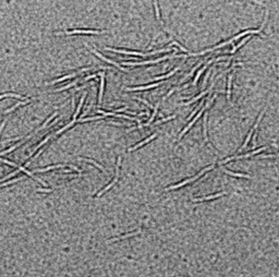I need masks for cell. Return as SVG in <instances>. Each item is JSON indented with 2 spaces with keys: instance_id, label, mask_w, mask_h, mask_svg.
Returning <instances> with one entry per match:
<instances>
[{
  "instance_id": "obj_5",
  "label": "cell",
  "mask_w": 279,
  "mask_h": 277,
  "mask_svg": "<svg viewBox=\"0 0 279 277\" xmlns=\"http://www.w3.org/2000/svg\"><path fill=\"white\" fill-rule=\"evenodd\" d=\"M97 76H100V90H99V96H98V104H100L102 100V93H104V84H105V73L99 72Z\"/></svg>"
},
{
  "instance_id": "obj_24",
  "label": "cell",
  "mask_w": 279,
  "mask_h": 277,
  "mask_svg": "<svg viewBox=\"0 0 279 277\" xmlns=\"http://www.w3.org/2000/svg\"><path fill=\"white\" fill-rule=\"evenodd\" d=\"M82 159H83V160H86L87 163H91V164H93L94 166H96V167H98V168L100 169V170H102V171L105 172V174H107V171H106V170H105V168H104V167H102V166L98 165V164H97L96 162H94V160H92V159H87V158H82Z\"/></svg>"
},
{
  "instance_id": "obj_29",
  "label": "cell",
  "mask_w": 279,
  "mask_h": 277,
  "mask_svg": "<svg viewBox=\"0 0 279 277\" xmlns=\"http://www.w3.org/2000/svg\"><path fill=\"white\" fill-rule=\"evenodd\" d=\"M171 45H177L178 47H179V48L181 49V50H182V51H184V52H186V49L184 48V47H182V46H181L180 44H179V43H178V42H176V40H174V42L171 43V44H170V45H169V46H171Z\"/></svg>"
},
{
  "instance_id": "obj_13",
  "label": "cell",
  "mask_w": 279,
  "mask_h": 277,
  "mask_svg": "<svg viewBox=\"0 0 279 277\" xmlns=\"http://www.w3.org/2000/svg\"><path fill=\"white\" fill-rule=\"evenodd\" d=\"M213 61H214V60H209V61H208V62L206 63V64H205L204 67H203V68H202L201 70H198L197 74H196V76H195V78H194V81H193V85H194V86H195V85H196V83H197L198 79H200V76H201V74H202V73H203V72H204V71H205V69H206L207 67H208V64H210V63L213 62Z\"/></svg>"
},
{
  "instance_id": "obj_1",
  "label": "cell",
  "mask_w": 279,
  "mask_h": 277,
  "mask_svg": "<svg viewBox=\"0 0 279 277\" xmlns=\"http://www.w3.org/2000/svg\"><path fill=\"white\" fill-rule=\"evenodd\" d=\"M216 96H217V95H214V97H213V98H210V100H208V102H207V104H206V107H204V108H202L201 110H200V112H198V114H197V116H196V117H195L194 119H193V120L191 121V122H190V124H188V126L186 127V129L183 130L182 132H181L180 134H179V138H178V140H179V141H180V140H181V138H182V136H184V134H186V132H188V130H189L190 128H191V127H192L193 124H194V122H196V120H197L198 118L201 117V115L203 114V112H204V109H205V108H207V107H208V106H209L210 102H212V100H215V98H216Z\"/></svg>"
},
{
  "instance_id": "obj_7",
  "label": "cell",
  "mask_w": 279,
  "mask_h": 277,
  "mask_svg": "<svg viewBox=\"0 0 279 277\" xmlns=\"http://www.w3.org/2000/svg\"><path fill=\"white\" fill-rule=\"evenodd\" d=\"M214 85H215V81H214L213 83H212V85H210L209 88H208V90H205V91H203V92H202V93L200 94V95H197V96H195L194 98H193V100H190V102L186 103V104H184V106H188V105H190V104H192V103H194L195 100H200V98H202V97L204 96L205 94L209 93L210 91H212V88H214Z\"/></svg>"
},
{
  "instance_id": "obj_12",
  "label": "cell",
  "mask_w": 279,
  "mask_h": 277,
  "mask_svg": "<svg viewBox=\"0 0 279 277\" xmlns=\"http://www.w3.org/2000/svg\"><path fill=\"white\" fill-rule=\"evenodd\" d=\"M158 85H159V83H155V84H152V85H146V86H138V88H126V91H128V92H132V91H142V90H150V88H156V86H158Z\"/></svg>"
},
{
  "instance_id": "obj_11",
  "label": "cell",
  "mask_w": 279,
  "mask_h": 277,
  "mask_svg": "<svg viewBox=\"0 0 279 277\" xmlns=\"http://www.w3.org/2000/svg\"><path fill=\"white\" fill-rule=\"evenodd\" d=\"M92 51H93L94 54L96 55L97 57H98V58H100V59H102V60H105L106 62H109V63H111V64H114V67H117L118 69L122 70V71H126V69H123V68H122V67L120 66V64H118V63H116V62H114V61H112V60H109V59H107V58H105V57H104V56H102V55H100V54H99V52H97L96 50H92Z\"/></svg>"
},
{
  "instance_id": "obj_17",
  "label": "cell",
  "mask_w": 279,
  "mask_h": 277,
  "mask_svg": "<svg viewBox=\"0 0 279 277\" xmlns=\"http://www.w3.org/2000/svg\"><path fill=\"white\" fill-rule=\"evenodd\" d=\"M177 71H179V68H176V69L172 70L170 73H167V74H165V76H157V78H154V81H159V80H164V79H167V78H169V76H174V74L177 72Z\"/></svg>"
},
{
  "instance_id": "obj_31",
  "label": "cell",
  "mask_w": 279,
  "mask_h": 277,
  "mask_svg": "<svg viewBox=\"0 0 279 277\" xmlns=\"http://www.w3.org/2000/svg\"><path fill=\"white\" fill-rule=\"evenodd\" d=\"M135 100H140V102L144 103L145 105H147V106H148V107H150V109H154V108H155V107H153V106L150 105V103H147V102H146V100H142V98H138H138H135Z\"/></svg>"
},
{
  "instance_id": "obj_34",
  "label": "cell",
  "mask_w": 279,
  "mask_h": 277,
  "mask_svg": "<svg viewBox=\"0 0 279 277\" xmlns=\"http://www.w3.org/2000/svg\"><path fill=\"white\" fill-rule=\"evenodd\" d=\"M196 110H197V109H195V110H193V112H192V114L190 115V117H188V119H191V118H192L193 116H194V115L196 114Z\"/></svg>"
},
{
  "instance_id": "obj_14",
  "label": "cell",
  "mask_w": 279,
  "mask_h": 277,
  "mask_svg": "<svg viewBox=\"0 0 279 277\" xmlns=\"http://www.w3.org/2000/svg\"><path fill=\"white\" fill-rule=\"evenodd\" d=\"M207 117H208V112H205L204 121H203V134H204V140L206 143H208V138H207Z\"/></svg>"
},
{
  "instance_id": "obj_15",
  "label": "cell",
  "mask_w": 279,
  "mask_h": 277,
  "mask_svg": "<svg viewBox=\"0 0 279 277\" xmlns=\"http://www.w3.org/2000/svg\"><path fill=\"white\" fill-rule=\"evenodd\" d=\"M231 82H232V74H230L228 78V88H227V100L231 103Z\"/></svg>"
},
{
  "instance_id": "obj_33",
  "label": "cell",
  "mask_w": 279,
  "mask_h": 277,
  "mask_svg": "<svg viewBox=\"0 0 279 277\" xmlns=\"http://www.w3.org/2000/svg\"><path fill=\"white\" fill-rule=\"evenodd\" d=\"M23 178H18V179H14V180H12V181H9V182H7V183H2V184H0V188L1 187H4V186H7V184H10V183H14V182H16L18 180H22Z\"/></svg>"
},
{
  "instance_id": "obj_19",
  "label": "cell",
  "mask_w": 279,
  "mask_h": 277,
  "mask_svg": "<svg viewBox=\"0 0 279 277\" xmlns=\"http://www.w3.org/2000/svg\"><path fill=\"white\" fill-rule=\"evenodd\" d=\"M76 74H78V73H72V74H69V76H62V78L58 79V80H55V81H52V82H49V83H47V84H56V83H59V82H61V81H64V80H67V79L73 78V76H75Z\"/></svg>"
},
{
  "instance_id": "obj_27",
  "label": "cell",
  "mask_w": 279,
  "mask_h": 277,
  "mask_svg": "<svg viewBox=\"0 0 279 277\" xmlns=\"http://www.w3.org/2000/svg\"><path fill=\"white\" fill-rule=\"evenodd\" d=\"M74 122H75V121H72V122H70L69 124H67V126H64V127L62 128V129H60L59 131H57V132L55 133V136H58V134H60L61 132H63V131H66V130L68 129V128H70V127H72L73 124H74Z\"/></svg>"
},
{
  "instance_id": "obj_16",
  "label": "cell",
  "mask_w": 279,
  "mask_h": 277,
  "mask_svg": "<svg viewBox=\"0 0 279 277\" xmlns=\"http://www.w3.org/2000/svg\"><path fill=\"white\" fill-rule=\"evenodd\" d=\"M158 107H159V103H157V105L155 106V108H154V112H153V115L150 116V120L147 121L146 124H144V126H146V127H150V124L153 122V120H154V118L156 117V115H157V112H158Z\"/></svg>"
},
{
  "instance_id": "obj_28",
  "label": "cell",
  "mask_w": 279,
  "mask_h": 277,
  "mask_svg": "<svg viewBox=\"0 0 279 277\" xmlns=\"http://www.w3.org/2000/svg\"><path fill=\"white\" fill-rule=\"evenodd\" d=\"M50 136H47V138H45V140H44V141H42V142H40V143H39V144L37 145V147H36V148H34V151L32 152V154H33V153H34V152H35V151H37V150H38V148L40 147V146H42V145H44V144H45L46 142H47V141H48V140H49V138H50ZM32 154H31V155H30V157L32 156ZM30 157H28V158H30Z\"/></svg>"
},
{
  "instance_id": "obj_23",
  "label": "cell",
  "mask_w": 279,
  "mask_h": 277,
  "mask_svg": "<svg viewBox=\"0 0 279 277\" xmlns=\"http://www.w3.org/2000/svg\"><path fill=\"white\" fill-rule=\"evenodd\" d=\"M154 7H155V12H156V16H157V20H158V22L162 24V26L164 27V23H162V21L160 20V14H159V10H158V4H157V1H154Z\"/></svg>"
},
{
  "instance_id": "obj_21",
  "label": "cell",
  "mask_w": 279,
  "mask_h": 277,
  "mask_svg": "<svg viewBox=\"0 0 279 277\" xmlns=\"http://www.w3.org/2000/svg\"><path fill=\"white\" fill-rule=\"evenodd\" d=\"M224 171L226 172V174H228V175H231L233 176V177H240V178H245V179H249L250 176L248 175H243V174H237V172H232V171H229V170H227V169H224Z\"/></svg>"
},
{
  "instance_id": "obj_6",
  "label": "cell",
  "mask_w": 279,
  "mask_h": 277,
  "mask_svg": "<svg viewBox=\"0 0 279 277\" xmlns=\"http://www.w3.org/2000/svg\"><path fill=\"white\" fill-rule=\"evenodd\" d=\"M157 134H158V132H156V133H154V134H152L150 136H148L147 138H145L144 141H142V142H140L138 145H135V146H133V147H130L128 151L129 152H132V151H134V150H136V148H138V147H141L142 145H144V144H146V143H148L150 141H152L153 138H155L157 136Z\"/></svg>"
},
{
  "instance_id": "obj_30",
  "label": "cell",
  "mask_w": 279,
  "mask_h": 277,
  "mask_svg": "<svg viewBox=\"0 0 279 277\" xmlns=\"http://www.w3.org/2000/svg\"><path fill=\"white\" fill-rule=\"evenodd\" d=\"M0 162L6 163V164H8V165H10V166H13V167H18V165H16V164L12 163V162H9V160H7V159H1V158H0Z\"/></svg>"
},
{
  "instance_id": "obj_25",
  "label": "cell",
  "mask_w": 279,
  "mask_h": 277,
  "mask_svg": "<svg viewBox=\"0 0 279 277\" xmlns=\"http://www.w3.org/2000/svg\"><path fill=\"white\" fill-rule=\"evenodd\" d=\"M18 97V98H21V100H25L23 96H20V95H18V94H13V93H8V94H2V95H0V100L1 98H4V97Z\"/></svg>"
},
{
  "instance_id": "obj_26",
  "label": "cell",
  "mask_w": 279,
  "mask_h": 277,
  "mask_svg": "<svg viewBox=\"0 0 279 277\" xmlns=\"http://www.w3.org/2000/svg\"><path fill=\"white\" fill-rule=\"evenodd\" d=\"M249 38H250V37H246V38H244V39H243V40H242V42H241V43H239V44H238V45L236 46V47H233V49L231 50V54H234V52L237 51V49H239V48H240V47H242V46L244 45V44H245V42H246V40H248V39H249Z\"/></svg>"
},
{
  "instance_id": "obj_32",
  "label": "cell",
  "mask_w": 279,
  "mask_h": 277,
  "mask_svg": "<svg viewBox=\"0 0 279 277\" xmlns=\"http://www.w3.org/2000/svg\"><path fill=\"white\" fill-rule=\"evenodd\" d=\"M19 171H20V169H16V170H15L14 172H12V174H10V175H9V176H7V177L2 178V179H1V180H0V181H2V180H4V179H9V178L13 177V176H14V175H16V174H18Z\"/></svg>"
},
{
  "instance_id": "obj_3",
  "label": "cell",
  "mask_w": 279,
  "mask_h": 277,
  "mask_svg": "<svg viewBox=\"0 0 279 277\" xmlns=\"http://www.w3.org/2000/svg\"><path fill=\"white\" fill-rule=\"evenodd\" d=\"M265 112H266V108L263 110V112H261V115L258 116V118H257V120H256V122H255V124H254V127H253L252 129H251V131L249 132V134H248V136H246V138H245V141H244V143H243V145H242V147L239 150V152H242L244 148H245V146L248 145V143H249V141H250V138H251V136H252V134H253V132H254L255 130L257 129V127H258V124H260V122H261V120H262V118H263V116H264V114H265Z\"/></svg>"
},
{
  "instance_id": "obj_10",
  "label": "cell",
  "mask_w": 279,
  "mask_h": 277,
  "mask_svg": "<svg viewBox=\"0 0 279 277\" xmlns=\"http://www.w3.org/2000/svg\"><path fill=\"white\" fill-rule=\"evenodd\" d=\"M227 194L226 192H220L217 193V194H214V195H209V196H204V198H200V199H193V202H202V201H209V200L213 199H217V198H220L221 195H225Z\"/></svg>"
},
{
  "instance_id": "obj_4",
  "label": "cell",
  "mask_w": 279,
  "mask_h": 277,
  "mask_svg": "<svg viewBox=\"0 0 279 277\" xmlns=\"http://www.w3.org/2000/svg\"><path fill=\"white\" fill-rule=\"evenodd\" d=\"M120 163H121V157H118L117 167H116V177H114V180L111 181L110 183H109L108 186H107V187L105 188V189H102V191H100V192H99L98 194H97V196H100V195H102V194H104V193H105L106 191H107V190H109V189H110V188L112 187V186H114V184L116 183V182H117V181H118V178H119V167H120Z\"/></svg>"
},
{
  "instance_id": "obj_2",
  "label": "cell",
  "mask_w": 279,
  "mask_h": 277,
  "mask_svg": "<svg viewBox=\"0 0 279 277\" xmlns=\"http://www.w3.org/2000/svg\"><path fill=\"white\" fill-rule=\"evenodd\" d=\"M214 168V165H212V166H209V167H207V168H205V169H203L200 174H198L197 176H195V177H192V178H190V179H188V180H184V181H182L181 183H178V184H176V186H172V187H169V188H167V191L168 190H174V189H178V188H181V187H183L184 184H186V183H189V182H192V181H194V180H196L198 177H201L203 174H204L205 171H208V170H210V169H213Z\"/></svg>"
},
{
  "instance_id": "obj_20",
  "label": "cell",
  "mask_w": 279,
  "mask_h": 277,
  "mask_svg": "<svg viewBox=\"0 0 279 277\" xmlns=\"http://www.w3.org/2000/svg\"><path fill=\"white\" fill-rule=\"evenodd\" d=\"M25 141H26V138H24V140H23V141H22V142H20V143H18V144L13 145L12 147L8 148V150H6V151H3V152H0V155H3V154H8V153H11V152H12L13 150H15V148L18 147V146H20V145H21L22 143H24Z\"/></svg>"
},
{
  "instance_id": "obj_35",
  "label": "cell",
  "mask_w": 279,
  "mask_h": 277,
  "mask_svg": "<svg viewBox=\"0 0 279 277\" xmlns=\"http://www.w3.org/2000/svg\"><path fill=\"white\" fill-rule=\"evenodd\" d=\"M6 122H7L6 120H3V122H2V124H1V126H0V133H1V130L3 129V126H4V124H6Z\"/></svg>"
},
{
  "instance_id": "obj_18",
  "label": "cell",
  "mask_w": 279,
  "mask_h": 277,
  "mask_svg": "<svg viewBox=\"0 0 279 277\" xmlns=\"http://www.w3.org/2000/svg\"><path fill=\"white\" fill-rule=\"evenodd\" d=\"M85 97H86V93H84V94H83V96H82V98H81V102H80V104H79L78 108H76V112H75L74 116H73V121H75V119H76V117H78V115H79V112H80V110H81V108H82V105H83V102H84Z\"/></svg>"
},
{
  "instance_id": "obj_22",
  "label": "cell",
  "mask_w": 279,
  "mask_h": 277,
  "mask_svg": "<svg viewBox=\"0 0 279 277\" xmlns=\"http://www.w3.org/2000/svg\"><path fill=\"white\" fill-rule=\"evenodd\" d=\"M28 102H30V100H26V102H19L18 104H15V105L13 106V107H11V108H9V109H7L6 112H4V114H9V112H11L12 110H14L15 108H18L19 106L25 105V104H26V103H28Z\"/></svg>"
},
{
  "instance_id": "obj_8",
  "label": "cell",
  "mask_w": 279,
  "mask_h": 277,
  "mask_svg": "<svg viewBox=\"0 0 279 277\" xmlns=\"http://www.w3.org/2000/svg\"><path fill=\"white\" fill-rule=\"evenodd\" d=\"M104 33V32H99V31H92V30H74V31H68L66 32V34L70 35V34H100Z\"/></svg>"
},
{
  "instance_id": "obj_9",
  "label": "cell",
  "mask_w": 279,
  "mask_h": 277,
  "mask_svg": "<svg viewBox=\"0 0 279 277\" xmlns=\"http://www.w3.org/2000/svg\"><path fill=\"white\" fill-rule=\"evenodd\" d=\"M138 234H141V229H138L136 231L130 232V234H126V235L120 236V237H116V238H112V239H110V240L107 241V242H114V241L122 240V239H126V238H129V237H133V236H136V235H138Z\"/></svg>"
}]
</instances>
